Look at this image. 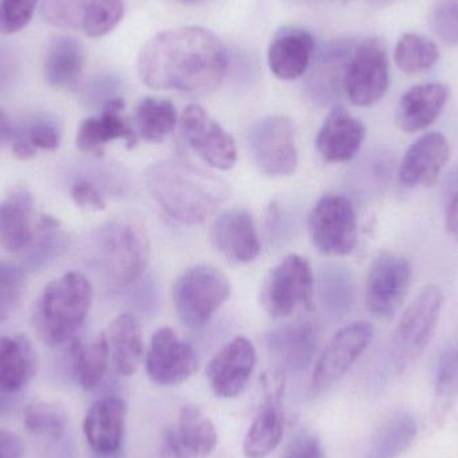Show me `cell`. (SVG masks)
Instances as JSON below:
<instances>
[{
  "instance_id": "obj_50",
  "label": "cell",
  "mask_w": 458,
  "mask_h": 458,
  "mask_svg": "<svg viewBox=\"0 0 458 458\" xmlns=\"http://www.w3.org/2000/svg\"><path fill=\"white\" fill-rule=\"evenodd\" d=\"M371 4L376 7H386V5L393 4V3L398 2V0H368Z\"/></svg>"
},
{
  "instance_id": "obj_51",
  "label": "cell",
  "mask_w": 458,
  "mask_h": 458,
  "mask_svg": "<svg viewBox=\"0 0 458 458\" xmlns=\"http://www.w3.org/2000/svg\"><path fill=\"white\" fill-rule=\"evenodd\" d=\"M179 3H184V4H195V3L201 2V0H176Z\"/></svg>"
},
{
  "instance_id": "obj_19",
  "label": "cell",
  "mask_w": 458,
  "mask_h": 458,
  "mask_svg": "<svg viewBox=\"0 0 458 458\" xmlns=\"http://www.w3.org/2000/svg\"><path fill=\"white\" fill-rule=\"evenodd\" d=\"M211 242L220 253L234 263H250L260 255V239L255 222L244 208L223 212L212 225Z\"/></svg>"
},
{
  "instance_id": "obj_11",
  "label": "cell",
  "mask_w": 458,
  "mask_h": 458,
  "mask_svg": "<svg viewBox=\"0 0 458 458\" xmlns=\"http://www.w3.org/2000/svg\"><path fill=\"white\" fill-rule=\"evenodd\" d=\"M411 261L384 250L371 261L365 285V301L373 317L389 319L401 309L411 290Z\"/></svg>"
},
{
  "instance_id": "obj_24",
  "label": "cell",
  "mask_w": 458,
  "mask_h": 458,
  "mask_svg": "<svg viewBox=\"0 0 458 458\" xmlns=\"http://www.w3.org/2000/svg\"><path fill=\"white\" fill-rule=\"evenodd\" d=\"M32 195L16 185L0 203V245L10 252L26 250L32 240Z\"/></svg>"
},
{
  "instance_id": "obj_46",
  "label": "cell",
  "mask_w": 458,
  "mask_h": 458,
  "mask_svg": "<svg viewBox=\"0 0 458 458\" xmlns=\"http://www.w3.org/2000/svg\"><path fill=\"white\" fill-rule=\"evenodd\" d=\"M158 458H198L180 438L174 428H165L161 433Z\"/></svg>"
},
{
  "instance_id": "obj_15",
  "label": "cell",
  "mask_w": 458,
  "mask_h": 458,
  "mask_svg": "<svg viewBox=\"0 0 458 458\" xmlns=\"http://www.w3.org/2000/svg\"><path fill=\"white\" fill-rule=\"evenodd\" d=\"M195 349L182 341L172 328L161 327L150 339L145 358L148 377L161 386H176L198 371Z\"/></svg>"
},
{
  "instance_id": "obj_41",
  "label": "cell",
  "mask_w": 458,
  "mask_h": 458,
  "mask_svg": "<svg viewBox=\"0 0 458 458\" xmlns=\"http://www.w3.org/2000/svg\"><path fill=\"white\" fill-rule=\"evenodd\" d=\"M436 394L443 400L458 394V347L446 350L436 371Z\"/></svg>"
},
{
  "instance_id": "obj_5",
  "label": "cell",
  "mask_w": 458,
  "mask_h": 458,
  "mask_svg": "<svg viewBox=\"0 0 458 458\" xmlns=\"http://www.w3.org/2000/svg\"><path fill=\"white\" fill-rule=\"evenodd\" d=\"M444 307V293L437 285H427L406 307L392 341L394 370L403 374L428 349Z\"/></svg>"
},
{
  "instance_id": "obj_17",
  "label": "cell",
  "mask_w": 458,
  "mask_h": 458,
  "mask_svg": "<svg viewBox=\"0 0 458 458\" xmlns=\"http://www.w3.org/2000/svg\"><path fill=\"white\" fill-rule=\"evenodd\" d=\"M451 158L444 134L430 131L411 145L400 165V182L406 188H432Z\"/></svg>"
},
{
  "instance_id": "obj_7",
  "label": "cell",
  "mask_w": 458,
  "mask_h": 458,
  "mask_svg": "<svg viewBox=\"0 0 458 458\" xmlns=\"http://www.w3.org/2000/svg\"><path fill=\"white\" fill-rule=\"evenodd\" d=\"M314 274L306 259L288 255L269 271L260 291V304L272 318L290 317L296 309L311 310Z\"/></svg>"
},
{
  "instance_id": "obj_10",
  "label": "cell",
  "mask_w": 458,
  "mask_h": 458,
  "mask_svg": "<svg viewBox=\"0 0 458 458\" xmlns=\"http://www.w3.org/2000/svg\"><path fill=\"white\" fill-rule=\"evenodd\" d=\"M312 244L326 255H349L357 247L358 222L354 207L341 195L318 200L309 216Z\"/></svg>"
},
{
  "instance_id": "obj_38",
  "label": "cell",
  "mask_w": 458,
  "mask_h": 458,
  "mask_svg": "<svg viewBox=\"0 0 458 458\" xmlns=\"http://www.w3.org/2000/svg\"><path fill=\"white\" fill-rule=\"evenodd\" d=\"M436 37L449 46H458V0H437L429 18Z\"/></svg>"
},
{
  "instance_id": "obj_39",
  "label": "cell",
  "mask_w": 458,
  "mask_h": 458,
  "mask_svg": "<svg viewBox=\"0 0 458 458\" xmlns=\"http://www.w3.org/2000/svg\"><path fill=\"white\" fill-rule=\"evenodd\" d=\"M59 229H61V223L55 217L50 216V215H43L40 217L34 248L30 250V264L46 263L48 259L54 258L62 242Z\"/></svg>"
},
{
  "instance_id": "obj_40",
  "label": "cell",
  "mask_w": 458,
  "mask_h": 458,
  "mask_svg": "<svg viewBox=\"0 0 458 458\" xmlns=\"http://www.w3.org/2000/svg\"><path fill=\"white\" fill-rule=\"evenodd\" d=\"M39 0H0V34L23 30L31 21Z\"/></svg>"
},
{
  "instance_id": "obj_49",
  "label": "cell",
  "mask_w": 458,
  "mask_h": 458,
  "mask_svg": "<svg viewBox=\"0 0 458 458\" xmlns=\"http://www.w3.org/2000/svg\"><path fill=\"white\" fill-rule=\"evenodd\" d=\"M13 129L11 128L10 120L3 110H0V145L11 141Z\"/></svg>"
},
{
  "instance_id": "obj_3",
  "label": "cell",
  "mask_w": 458,
  "mask_h": 458,
  "mask_svg": "<svg viewBox=\"0 0 458 458\" xmlns=\"http://www.w3.org/2000/svg\"><path fill=\"white\" fill-rule=\"evenodd\" d=\"M93 287L81 272H67L40 293L32 311V325L43 344L58 347L74 339L88 318Z\"/></svg>"
},
{
  "instance_id": "obj_8",
  "label": "cell",
  "mask_w": 458,
  "mask_h": 458,
  "mask_svg": "<svg viewBox=\"0 0 458 458\" xmlns=\"http://www.w3.org/2000/svg\"><path fill=\"white\" fill-rule=\"evenodd\" d=\"M250 155L261 174L287 177L298 168L295 126L285 115H268L250 128Z\"/></svg>"
},
{
  "instance_id": "obj_18",
  "label": "cell",
  "mask_w": 458,
  "mask_h": 458,
  "mask_svg": "<svg viewBox=\"0 0 458 458\" xmlns=\"http://www.w3.org/2000/svg\"><path fill=\"white\" fill-rule=\"evenodd\" d=\"M125 109V101L121 97H112L102 107L99 117L86 118L78 128V149L89 155L101 157L105 145L114 140H123L128 149H133L139 144V134L131 123L121 115Z\"/></svg>"
},
{
  "instance_id": "obj_25",
  "label": "cell",
  "mask_w": 458,
  "mask_h": 458,
  "mask_svg": "<svg viewBox=\"0 0 458 458\" xmlns=\"http://www.w3.org/2000/svg\"><path fill=\"white\" fill-rule=\"evenodd\" d=\"M269 352L287 368L303 370L317 350V333L309 322L283 325L267 335Z\"/></svg>"
},
{
  "instance_id": "obj_12",
  "label": "cell",
  "mask_w": 458,
  "mask_h": 458,
  "mask_svg": "<svg viewBox=\"0 0 458 458\" xmlns=\"http://www.w3.org/2000/svg\"><path fill=\"white\" fill-rule=\"evenodd\" d=\"M374 327L365 320L350 323L328 342L312 371L310 390L322 393L338 382L373 341Z\"/></svg>"
},
{
  "instance_id": "obj_37",
  "label": "cell",
  "mask_w": 458,
  "mask_h": 458,
  "mask_svg": "<svg viewBox=\"0 0 458 458\" xmlns=\"http://www.w3.org/2000/svg\"><path fill=\"white\" fill-rule=\"evenodd\" d=\"M85 4L86 0H42L40 13L53 26L82 30Z\"/></svg>"
},
{
  "instance_id": "obj_30",
  "label": "cell",
  "mask_w": 458,
  "mask_h": 458,
  "mask_svg": "<svg viewBox=\"0 0 458 458\" xmlns=\"http://www.w3.org/2000/svg\"><path fill=\"white\" fill-rule=\"evenodd\" d=\"M417 432L411 414H394L377 430L365 458H398L411 448Z\"/></svg>"
},
{
  "instance_id": "obj_1",
  "label": "cell",
  "mask_w": 458,
  "mask_h": 458,
  "mask_svg": "<svg viewBox=\"0 0 458 458\" xmlns=\"http://www.w3.org/2000/svg\"><path fill=\"white\" fill-rule=\"evenodd\" d=\"M227 67L228 54L222 40L198 26L160 32L139 55V75L148 88L193 96L216 90Z\"/></svg>"
},
{
  "instance_id": "obj_9",
  "label": "cell",
  "mask_w": 458,
  "mask_h": 458,
  "mask_svg": "<svg viewBox=\"0 0 458 458\" xmlns=\"http://www.w3.org/2000/svg\"><path fill=\"white\" fill-rule=\"evenodd\" d=\"M344 89L352 104L371 106L389 89V61L379 39H366L352 48L344 74Z\"/></svg>"
},
{
  "instance_id": "obj_31",
  "label": "cell",
  "mask_w": 458,
  "mask_h": 458,
  "mask_svg": "<svg viewBox=\"0 0 458 458\" xmlns=\"http://www.w3.org/2000/svg\"><path fill=\"white\" fill-rule=\"evenodd\" d=\"M176 430L184 445L198 458L211 456L216 449V428L198 406L185 405L182 409Z\"/></svg>"
},
{
  "instance_id": "obj_2",
  "label": "cell",
  "mask_w": 458,
  "mask_h": 458,
  "mask_svg": "<svg viewBox=\"0 0 458 458\" xmlns=\"http://www.w3.org/2000/svg\"><path fill=\"white\" fill-rule=\"evenodd\" d=\"M144 179L157 206L182 225L207 222L228 198L227 185L222 180L182 161L152 164Z\"/></svg>"
},
{
  "instance_id": "obj_4",
  "label": "cell",
  "mask_w": 458,
  "mask_h": 458,
  "mask_svg": "<svg viewBox=\"0 0 458 458\" xmlns=\"http://www.w3.org/2000/svg\"><path fill=\"white\" fill-rule=\"evenodd\" d=\"M96 261L113 284H131L147 271L150 242L140 222L118 219L107 223L96 234Z\"/></svg>"
},
{
  "instance_id": "obj_32",
  "label": "cell",
  "mask_w": 458,
  "mask_h": 458,
  "mask_svg": "<svg viewBox=\"0 0 458 458\" xmlns=\"http://www.w3.org/2000/svg\"><path fill=\"white\" fill-rule=\"evenodd\" d=\"M177 125V110L169 99L148 97L136 109L139 137L149 142H163Z\"/></svg>"
},
{
  "instance_id": "obj_47",
  "label": "cell",
  "mask_w": 458,
  "mask_h": 458,
  "mask_svg": "<svg viewBox=\"0 0 458 458\" xmlns=\"http://www.w3.org/2000/svg\"><path fill=\"white\" fill-rule=\"evenodd\" d=\"M0 458H26V446L19 436L0 429Z\"/></svg>"
},
{
  "instance_id": "obj_6",
  "label": "cell",
  "mask_w": 458,
  "mask_h": 458,
  "mask_svg": "<svg viewBox=\"0 0 458 458\" xmlns=\"http://www.w3.org/2000/svg\"><path fill=\"white\" fill-rule=\"evenodd\" d=\"M231 298V282L209 264L191 267L174 283V304L182 325L203 327Z\"/></svg>"
},
{
  "instance_id": "obj_43",
  "label": "cell",
  "mask_w": 458,
  "mask_h": 458,
  "mask_svg": "<svg viewBox=\"0 0 458 458\" xmlns=\"http://www.w3.org/2000/svg\"><path fill=\"white\" fill-rule=\"evenodd\" d=\"M72 201L86 211L101 212L106 208V201L102 196L101 191L88 180H81L75 182L70 191Z\"/></svg>"
},
{
  "instance_id": "obj_35",
  "label": "cell",
  "mask_w": 458,
  "mask_h": 458,
  "mask_svg": "<svg viewBox=\"0 0 458 458\" xmlns=\"http://www.w3.org/2000/svg\"><path fill=\"white\" fill-rule=\"evenodd\" d=\"M123 0H86L82 31L90 38L109 34L123 21Z\"/></svg>"
},
{
  "instance_id": "obj_20",
  "label": "cell",
  "mask_w": 458,
  "mask_h": 458,
  "mask_svg": "<svg viewBox=\"0 0 458 458\" xmlns=\"http://www.w3.org/2000/svg\"><path fill=\"white\" fill-rule=\"evenodd\" d=\"M128 406L120 397H105L91 405L83 421L89 445L102 456L117 454L125 437Z\"/></svg>"
},
{
  "instance_id": "obj_21",
  "label": "cell",
  "mask_w": 458,
  "mask_h": 458,
  "mask_svg": "<svg viewBox=\"0 0 458 458\" xmlns=\"http://www.w3.org/2000/svg\"><path fill=\"white\" fill-rule=\"evenodd\" d=\"M365 137L366 128L362 121L344 107H335L323 123L315 145L328 163H346L360 152Z\"/></svg>"
},
{
  "instance_id": "obj_45",
  "label": "cell",
  "mask_w": 458,
  "mask_h": 458,
  "mask_svg": "<svg viewBox=\"0 0 458 458\" xmlns=\"http://www.w3.org/2000/svg\"><path fill=\"white\" fill-rule=\"evenodd\" d=\"M284 458H326V449L315 436H299L288 446Z\"/></svg>"
},
{
  "instance_id": "obj_34",
  "label": "cell",
  "mask_w": 458,
  "mask_h": 458,
  "mask_svg": "<svg viewBox=\"0 0 458 458\" xmlns=\"http://www.w3.org/2000/svg\"><path fill=\"white\" fill-rule=\"evenodd\" d=\"M66 411L58 403H35L24 411L23 422L27 432L48 440L64 437L67 428Z\"/></svg>"
},
{
  "instance_id": "obj_36",
  "label": "cell",
  "mask_w": 458,
  "mask_h": 458,
  "mask_svg": "<svg viewBox=\"0 0 458 458\" xmlns=\"http://www.w3.org/2000/svg\"><path fill=\"white\" fill-rule=\"evenodd\" d=\"M26 282V274L21 267L0 260V322L8 319L18 309Z\"/></svg>"
},
{
  "instance_id": "obj_42",
  "label": "cell",
  "mask_w": 458,
  "mask_h": 458,
  "mask_svg": "<svg viewBox=\"0 0 458 458\" xmlns=\"http://www.w3.org/2000/svg\"><path fill=\"white\" fill-rule=\"evenodd\" d=\"M23 131L35 149L55 150L61 144V131L53 121H37Z\"/></svg>"
},
{
  "instance_id": "obj_23",
  "label": "cell",
  "mask_w": 458,
  "mask_h": 458,
  "mask_svg": "<svg viewBox=\"0 0 458 458\" xmlns=\"http://www.w3.org/2000/svg\"><path fill=\"white\" fill-rule=\"evenodd\" d=\"M448 98L449 89L444 83H424L409 89L397 109L401 131L416 133L429 128L440 117Z\"/></svg>"
},
{
  "instance_id": "obj_13",
  "label": "cell",
  "mask_w": 458,
  "mask_h": 458,
  "mask_svg": "<svg viewBox=\"0 0 458 458\" xmlns=\"http://www.w3.org/2000/svg\"><path fill=\"white\" fill-rule=\"evenodd\" d=\"M263 403L244 438L242 452L247 458H264L279 446L284 433L283 395L285 389V373L272 370L261 379Z\"/></svg>"
},
{
  "instance_id": "obj_33",
  "label": "cell",
  "mask_w": 458,
  "mask_h": 458,
  "mask_svg": "<svg viewBox=\"0 0 458 458\" xmlns=\"http://www.w3.org/2000/svg\"><path fill=\"white\" fill-rule=\"evenodd\" d=\"M395 64L405 74H420L432 69L438 59L440 51L437 45L424 35L403 34L395 46Z\"/></svg>"
},
{
  "instance_id": "obj_29",
  "label": "cell",
  "mask_w": 458,
  "mask_h": 458,
  "mask_svg": "<svg viewBox=\"0 0 458 458\" xmlns=\"http://www.w3.org/2000/svg\"><path fill=\"white\" fill-rule=\"evenodd\" d=\"M72 373L85 392L96 389L107 370L110 350L106 334H99L88 347L74 338L69 342Z\"/></svg>"
},
{
  "instance_id": "obj_48",
  "label": "cell",
  "mask_w": 458,
  "mask_h": 458,
  "mask_svg": "<svg viewBox=\"0 0 458 458\" xmlns=\"http://www.w3.org/2000/svg\"><path fill=\"white\" fill-rule=\"evenodd\" d=\"M11 144H13V153L19 160H31L37 155L38 149H35L30 140L27 139L23 128L13 131Z\"/></svg>"
},
{
  "instance_id": "obj_16",
  "label": "cell",
  "mask_w": 458,
  "mask_h": 458,
  "mask_svg": "<svg viewBox=\"0 0 458 458\" xmlns=\"http://www.w3.org/2000/svg\"><path fill=\"white\" fill-rule=\"evenodd\" d=\"M256 350L245 336L228 342L209 362L207 378L219 398H236L244 392L256 366Z\"/></svg>"
},
{
  "instance_id": "obj_14",
  "label": "cell",
  "mask_w": 458,
  "mask_h": 458,
  "mask_svg": "<svg viewBox=\"0 0 458 458\" xmlns=\"http://www.w3.org/2000/svg\"><path fill=\"white\" fill-rule=\"evenodd\" d=\"M182 136L193 152L212 168L229 171L237 161L231 134L199 105L185 107L180 118Z\"/></svg>"
},
{
  "instance_id": "obj_28",
  "label": "cell",
  "mask_w": 458,
  "mask_h": 458,
  "mask_svg": "<svg viewBox=\"0 0 458 458\" xmlns=\"http://www.w3.org/2000/svg\"><path fill=\"white\" fill-rule=\"evenodd\" d=\"M37 370V355L24 335L0 336V390L23 389Z\"/></svg>"
},
{
  "instance_id": "obj_22",
  "label": "cell",
  "mask_w": 458,
  "mask_h": 458,
  "mask_svg": "<svg viewBox=\"0 0 458 458\" xmlns=\"http://www.w3.org/2000/svg\"><path fill=\"white\" fill-rule=\"evenodd\" d=\"M314 38L298 27H283L268 47V66L282 81H295L309 69L314 53Z\"/></svg>"
},
{
  "instance_id": "obj_44",
  "label": "cell",
  "mask_w": 458,
  "mask_h": 458,
  "mask_svg": "<svg viewBox=\"0 0 458 458\" xmlns=\"http://www.w3.org/2000/svg\"><path fill=\"white\" fill-rule=\"evenodd\" d=\"M444 203L446 231L454 236H458V165L449 177Z\"/></svg>"
},
{
  "instance_id": "obj_27",
  "label": "cell",
  "mask_w": 458,
  "mask_h": 458,
  "mask_svg": "<svg viewBox=\"0 0 458 458\" xmlns=\"http://www.w3.org/2000/svg\"><path fill=\"white\" fill-rule=\"evenodd\" d=\"M85 59V47L77 38L59 35L51 39L43 64L48 85L56 89L77 85L82 75Z\"/></svg>"
},
{
  "instance_id": "obj_26",
  "label": "cell",
  "mask_w": 458,
  "mask_h": 458,
  "mask_svg": "<svg viewBox=\"0 0 458 458\" xmlns=\"http://www.w3.org/2000/svg\"><path fill=\"white\" fill-rule=\"evenodd\" d=\"M110 357L123 376H133L144 358V335L141 325L131 312L118 315L106 333Z\"/></svg>"
}]
</instances>
